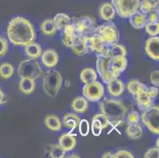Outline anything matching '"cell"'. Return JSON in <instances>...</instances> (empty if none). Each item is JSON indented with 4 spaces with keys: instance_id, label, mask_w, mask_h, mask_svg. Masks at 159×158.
Wrapping results in <instances>:
<instances>
[{
    "instance_id": "60d3db41",
    "label": "cell",
    "mask_w": 159,
    "mask_h": 158,
    "mask_svg": "<svg viewBox=\"0 0 159 158\" xmlns=\"http://www.w3.org/2000/svg\"><path fill=\"white\" fill-rule=\"evenodd\" d=\"M135 156L132 153L126 150H118L116 153H114L112 158H134Z\"/></svg>"
},
{
    "instance_id": "5b68a950",
    "label": "cell",
    "mask_w": 159,
    "mask_h": 158,
    "mask_svg": "<svg viewBox=\"0 0 159 158\" xmlns=\"http://www.w3.org/2000/svg\"><path fill=\"white\" fill-rule=\"evenodd\" d=\"M43 70L37 59L29 58L21 61L18 68V74L20 78L30 77L33 79H38L42 75Z\"/></svg>"
},
{
    "instance_id": "5bb4252c",
    "label": "cell",
    "mask_w": 159,
    "mask_h": 158,
    "mask_svg": "<svg viewBox=\"0 0 159 158\" xmlns=\"http://www.w3.org/2000/svg\"><path fill=\"white\" fill-rule=\"evenodd\" d=\"M59 145L65 152H70L75 150L77 146L76 134L72 133H64L59 138Z\"/></svg>"
},
{
    "instance_id": "681fc988",
    "label": "cell",
    "mask_w": 159,
    "mask_h": 158,
    "mask_svg": "<svg viewBox=\"0 0 159 158\" xmlns=\"http://www.w3.org/2000/svg\"><path fill=\"white\" fill-rule=\"evenodd\" d=\"M68 157H69V158H71V157H77V158H79V157H80V156H79L78 154H75V153H73V154L70 155V156H69Z\"/></svg>"
},
{
    "instance_id": "4dcf8cb0",
    "label": "cell",
    "mask_w": 159,
    "mask_h": 158,
    "mask_svg": "<svg viewBox=\"0 0 159 158\" xmlns=\"http://www.w3.org/2000/svg\"><path fill=\"white\" fill-rule=\"evenodd\" d=\"M127 48L123 44H115L109 47L108 52V56L111 58L122 57V56H127Z\"/></svg>"
},
{
    "instance_id": "cb8c5ba5",
    "label": "cell",
    "mask_w": 159,
    "mask_h": 158,
    "mask_svg": "<svg viewBox=\"0 0 159 158\" xmlns=\"http://www.w3.org/2000/svg\"><path fill=\"white\" fill-rule=\"evenodd\" d=\"M81 118L75 113H67L63 118V125L67 128H70V133L79 127Z\"/></svg>"
},
{
    "instance_id": "f5cc1de1",
    "label": "cell",
    "mask_w": 159,
    "mask_h": 158,
    "mask_svg": "<svg viewBox=\"0 0 159 158\" xmlns=\"http://www.w3.org/2000/svg\"><path fill=\"white\" fill-rule=\"evenodd\" d=\"M153 1H158V0H153Z\"/></svg>"
},
{
    "instance_id": "f1b7e54d",
    "label": "cell",
    "mask_w": 159,
    "mask_h": 158,
    "mask_svg": "<svg viewBox=\"0 0 159 158\" xmlns=\"http://www.w3.org/2000/svg\"><path fill=\"white\" fill-rule=\"evenodd\" d=\"M56 30H57V29L55 25L54 21L51 18L44 20L40 25V31L47 37L53 36L56 33Z\"/></svg>"
},
{
    "instance_id": "83f0119b",
    "label": "cell",
    "mask_w": 159,
    "mask_h": 158,
    "mask_svg": "<svg viewBox=\"0 0 159 158\" xmlns=\"http://www.w3.org/2000/svg\"><path fill=\"white\" fill-rule=\"evenodd\" d=\"M52 20L56 29L60 30H63V29L66 28V26L70 24V21H71V18L67 14H63V13L57 14Z\"/></svg>"
},
{
    "instance_id": "c3c4849f",
    "label": "cell",
    "mask_w": 159,
    "mask_h": 158,
    "mask_svg": "<svg viewBox=\"0 0 159 158\" xmlns=\"http://www.w3.org/2000/svg\"><path fill=\"white\" fill-rule=\"evenodd\" d=\"M112 156H113V153H110V152H108V153H105L102 155V157L105 158V157H111L112 158Z\"/></svg>"
},
{
    "instance_id": "f6af8a7d",
    "label": "cell",
    "mask_w": 159,
    "mask_h": 158,
    "mask_svg": "<svg viewBox=\"0 0 159 158\" xmlns=\"http://www.w3.org/2000/svg\"><path fill=\"white\" fill-rule=\"evenodd\" d=\"M150 82L153 84V85L156 87H158L159 85V71L158 70H154L150 74Z\"/></svg>"
},
{
    "instance_id": "e575fe53",
    "label": "cell",
    "mask_w": 159,
    "mask_h": 158,
    "mask_svg": "<svg viewBox=\"0 0 159 158\" xmlns=\"http://www.w3.org/2000/svg\"><path fill=\"white\" fill-rule=\"evenodd\" d=\"M66 152L61 148L60 145H50L48 154L52 158H63L65 157Z\"/></svg>"
},
{
    "instance_id": "d6986e66",
    "label": "cell",
    "mask_w": 159,
    "mask_h": 158,
    "mask_svg": "<svg viewBox=\"0 0 159 158\" xmlns=\"http://www.w3.org/2000/svg\"><path fill=\"white\" fill-rule=\"evenodd\" d=\"M129 18L130 24L131 25L132 27H134L136 29H141L145 27L146 24L148 22L147 14L143 13L137 11L135 14H133Z\"/></svg>"
},
{
    "instance_id": "8d00e7d4",
    "label": "cell",
    "mask_w": 159,
    "mask_h": 158,
    "mask_svg": "<svg viewBox=\"0 0 159 158\" xmlns=\"http://www.w3.org/2000/svg\"><path fill=\"white\" fill-rule=\"evenodd\" d=\"M92 120H96V121H98V123L102 125L103 130L104 129H106L107 127H108V126L110 125L109 121H108V120L107 119V117L102 112L98 113V114H96L95 115H93Z\"/></svg>"
},
{
    "instance_id": "484cf974",
    "label": "cell",
    "mask_w": 159,
    "mask_h": 158,
    "mask_svg": "<svg viewBox=\"0 0 159 158\" xmlns=\"http://www.w3.org/2000/svg\"><path fill=\"white\" fill-rule=\"evenodd\" d=\"M25 52L29 58L38 59L42 54V47L40 43L33 42L28 45L25 46Z\"/></svg>"
},
{
    "instance_id": "7a4b0ae2",
    "label": "cell",
    "mask_w": 159,
    "mask_h": 158,
    "mask_svg": "<svg viewBox=\"0 0 159 158\" xmlns=\"http://www.w3.org/2000/svg\"><path fill=\"white\" fill-rule=\"evenodd\" d=\"M99 101L100 111L107 117L110 125L116 127L124 124L128 109L124 103L118 100L106 97Z\"/></svg>"
},
{
    "instance_id": "ba28073f",
    "label": "cell",
    "mask_w": 159,
    "mask_h": 158,
    "mask_svg": "<svg viewBox=\"0 0 159 158\" xmlns=\"http://www.w3.org/2000/svg\"><path fill=\"white\" fill-rule=\"evenodd\" d=\"M73 25L76 33L81 37H87L88 34L96 30L98 31L96 21L90 16L84 15L77 17Z\"/></svg>"
},
{
    "instance_id": "836d02e7",
    "label": "cell",
    "mask_w": 159,
    "mask_h": 158,
    "mask_svg": "<svg viewBox=\"0 0 159 158\" xmlns=\"http://www.w3.org/2000/svg\"><path fill=\"white\" fill-rule=\"evenodd\" d=\"M14 67L9 63H3L0 65V78L2 80H8L14 75Z\"/></svg>"
},
{
    "instance_id": "bcb514c9",
    "label": "cell",
    "mask_w": 159,
    "mask_h": 158,
    "mask_svg": "<svg viewBox=\"0 0 159 158\" xmlns=\"http://www.w3.org/2000/svg\"><path fill=\"white\" fill-rule=\"evenodd\" d=\"M146 90H147V92L148 93V94L150 96V97L152 98V99H154L158 95V88L156 86L150 87V88H147V87Z\"/></svg>"
},
{
    "instance_id": "2e32d148",
    "label": "cell",
    "mask_w": 159,
    "mask_h": 158,
    "mask_svg": "<svg viewBox=\"0 0 159 158\" xmlns=\"http://www.w3.org/2000/svg\"><path fill=\"white\" fill-rule=\"evenodd\" d=\"M41 62L48 68H54L59 63V55L54 49H47L41 54Z\"/></svg>"
},
{
    "instance_id": "1f68e13d",
    "label": "cell",
    "mask_w": 159,
    "mask_h": 158,
    "mask_svg": "<svg viewBox=\"0 0 159 158\" xmlns=\"http://www.w3.org/2000/svg\"><path fill=\"white\" fill-rule=\"evenodd\" d=\"M146 88L147 86L143 83H142L141 82L136 80V79H131L127 84V89H128V92L135 96L141 90L145 89Z\"/></svg>"
},
{
    "instance_id": "816d5d0a",
    "label": "cell",
    "mask_w": 159,
    "mask_h": 158,
    "mask_svg": "<svg viewBox=\"0 0 159 158\" xmlns=\"http://www.w3.org/2000/svg\"><path fill=\"white\" fill-rule=\"evenodd\" d=\"M158 142H159V140H158V138H157V141H156V142H157L156 143V147H157V148H158Z\"/></svg>"
},
{
    "instance_id": "6da1fadb",
    "label": "cell",
    "mask_w": 159,
    "mask_h": 158,
    "mask_svg": "<svg viewBox=\"0 0 159 158\" xmlns=\"http://www.w3.org/2000/svg\"><path fill=\"white\" fill-rule=\"evenodd\" d=\"M7 37L15 46H26L36 40V31L30 20L21 17H14L7 26Z\"/></svg>"
},
{
    "instance_id": "7bdbcfd3",
    "label": "cell",
    "mask_w": 159,
    "mask_h": 158,
    "mask_svg": "<svg viewBox=\"0 0 159 158\" xmlns=\"http://www.w3.org/2000/svg\"><path fill=\"white\" fill-rule=\"evenodd\" d=\"M145 158H158L159 157V149L157 147L150 148L144 154Z\"/></svg>"
},
{
    "instance_id": "603a6c76",
    "label": "cell",
    "mask_w": 159,
    "mask_h": 158,
    "mask_svg": "<svg viewBox=\"0 0 159 158\" xmlns=\"http://www.w3.org/2000/svg\"><path fill=\"white\" fill-rule=\"evenodd\" d=\"M70 106L73 111L79 114H83L87 111L89 108V104L88 101L84 97H77L72 101Z\"/></svg>"
},
{
    "instance_id": "4fadbf2b",
    "label": "cell",
    "mask_w": 159,
    "mask_h": 158,
    "mask_svg": "<svg viewBox=\"0 0 159 158\" xmlns=\"http://www.w3.org/2000/svg\"><path fill=\"white\" fill-rule=\"evenodd\" d=\"M107 90L112 97H117L122 95L125 89L124 82L118 78H112L107 82Z\"/></svg>"
},
{
    "instance_id": "52a82bcc",
    "label": "cell",
    "mask_w": 159,
    "mask_h": 158,
    "mask_svg": "<svg viewBox=\"0 0 159 158\" xmlns=\"http://www.w3.org/2000/svg\"><path fill=\"white\" fill-rule=\"evenodd\" d=\"M143 124L147 127L150 132L154 134H159V108L151 106L143 111L141 115Z\"/></svg>"
},
{
    "instance_id": "9c48e42d",
    "label": "cell",
    "mask_w": 159,
    "mask_h": 158,
    "mask_svg": "<svg viewBox=\"0 0 159 158\" xmlns=\"http://www.w3.org/2000/svg\"><path fill=\"white\" fill-rule=\"evenodd\" d=\"M83 38L86 41L88 49L95 54L97 57L104 56L108 54L109 47L104 43L98 33H94L92 36L83 37Z\"/></svg>"
},
{
    "instance_id": "d4e9b609",
    "label": "cell",
    "mask_w": 159,
    "mask_h": 158,
    "mask_svg": "<svg viewBox=\"0 0 159 158\" xmlns=\"http://www.w3.org/2000/svg\"><path fill=\"white\" fill-rule=\"evenodd\" d=\"M44 124L46 127L52 131H60L62 128V123L56 115H48L44 118Z\"/></svg>"
},
{
    "instance_id": "ab89813d",
    "label": "cell",
    "mask_w": 159,
    "mask_h": 158,
    "mask_svg": "<svg viewBox=\"0 0 159 158\" xmlns=\"http://www.w3.org/2000/svg\"><path fill=\"white\" fill-rule=\"evenodd\" d=\"M91 130H92V134L94 136H100L102 134L103 128H102V125H101L98 121H96V120H92Z\"/></svg>"
},
{
    "instance_id": "e0dca14e",
    "label": "cell",
    "mask_w": 159,
    "mask_h": 158,
    "mask_svg": "<svg viewBox=\"0 0 159 158\" xmlns=\"http://www.w3.org/2000/svg\"><path fill=\"white\" fill-rule=\"evenodd\" d=\"M18 89L21 93L30 95L36 89V80L30 77H22L18 83Z\"/></svg>"
},
{
    "instance_id": "4316f807",
    "label": "cell",
    "mask_w": 159,
    "mask_h": 158,
    "mask_svg": "<svg viewBox=\"0 0 159 158\" xmlns=\"http://www.w3.org/2000/svg\"><path fill=\"white\" fill-rule=\"evenodd\" d=\"M80 79L82 83H91V82H96L98 79V74L94 69L86 67L82 69L80 71Z\"/></svg>"
},
{
    "instance_id": "9a60e30c",
    "label": "cell",
    "mask_w": 159,
    "mask_h": 158,
    "mask_svg": "<svg viewBox=\"0 0 159 158\" xmlns=\"http://www.w3.org/2000/svg\"><path fill=\"white\" fill-rule=\"evenodd\" d=\"M110 66L114 78H118L120 74L126 70L127 66H128L127 57L122 56V57L111 58Z\"/></svg>"
},
{
    "instance_id": "f907efd6",
    "label": "cell",
    "mask_w": 159,
    "mask_h": 158,
    "mask_svg": "<svg viewBox=\"0 0 159 158\" xmlns=\"http://www.w3.org/2000/svg\"><path fill=\"white\" fill-rule=\"evenodd\" d=\"M65 85H66V87L70 86V81H69L68 79H66V80L65 81Z\"/></svg>"
},
{
    "instance_id": "7dc6e473",
    "label": "cell",
    "mask_w": 159,
    "mask_h": 158,
    "mask_svg": "<svg viewBox=\"0 0 159 158\" xmlns=\"http://www.w3.org/2000/svg\"><path fill=\"white\" fill-rule=\"evenodd\" d=\"M6 102H7V97L2 91V87L0 86V105L5 104Z\"/></svg>"
},
{
    "instance_id": "d590c367",
    "label": "cell",
    "mask_w": 159,
    "mask_h": 158,
    "mask_svg": "<svg viewBox=\"0 0 159 158\" xmlns=\"http://www.w3.org/2000/svg\"><path fill=\"white\" fill-rule=\"evenodd\" d=\"M145 29L150 37H156L159 33V23L149 21L146 24Z\"/></svg>"
},
{
    "instance_id": "8992f818",
    "label": "cell",
    "mask_w": 159,
    "mask_h": 158,
    "mask_svg": "<svg viewBox=\"0 0 159 158\" xmlns=\"http://www.w3.org/2000/svg\"><path fill=\"white\" fill-rule=\"evenodd\" d=\"M116 13L122 18H128L139 11L140 0H111Z\"/></svg>"
},
{
    "instance_id": "ffe728a7",
    "label": "cell",
    "mask_w": 159,
    "mask_h": 158,
    "mask_svg": "<svg viewBox=\"0 0 159 158\" xmlns=\"http://www.w3.org/2000/svg\"><path fill=\"white\" fill-rule=\"evenodd\" d=\"M70 48L71 49L72 52L75 55L79 56H84L88 52V47L84 38H83V37L79 36V35H78V37L75 38L73 43H71V45L70 46Z\"/></svg>"
},
{
    "instance_id": "f35d334b",
    "label": "cell",
    "mask_w": 159,
    "mask_h": 158,
    "mask_svg": "<svg viewBox=\"0 0 159 158\" xmlns=\"http://www.w3.org/2000/svg\"><path fill=\"white\" fill-rule=\"evenodd\" d=\"M140 121V115L138 111H132L127 116V124H137Z\"/></svg>"
},
{
    "instance_id": "8fae6325",
    "label": "cell",
    "mask_w": 159,
    "mask_h": 158,
    "mask_svg": "<svg viewBox=\"0 0 159 158\" xmlns=\"http://www.w3.org/2000/svg\"><path fill=\"white\" fill-rule=\"evenodd\" d=\"M111 57L105 55L104 56L97 57L96 68L98 73L105 83H107L108 81L114 78L110 66Z\"/></svg>"
},
{
    "instance_id": "ee69618b",
    "label": "cell",
    "mask_w": 159,
    "mask_h": 158,
    "mask_svg": "<svg viewBox=\"0 0 159 158\" xmlns=\"http://www.w3.org/2000/svg\"><path fill=\"white\" fill-rule=\"evenodd\" d=\"M159 14H158V8L154 9V11L149 13L148 14V21L150 22H158L159 20Z\"/></svg>"
},
{
    "instance_id": "3957f363",
    "label": "cell",
    "mask_w": 159,
    "mask_h": 158,
    "mask_svg": "<svg viewBox=\"0 0 159 158\" xmlns=\"http://www.w3.org/2000/svg\"><path fill=\"white\" fill-rule=\"evenodd\" d=\"M63 78L60 71L50 69L44 73L42 80V88L45 94L50 97H56L60 90Z\"/></svg>"
},
{
    "instance_id": "30bf717a",
    "label": "cell",
    "mask_w": 159,
    "mask_h": 158,
    "mask_svg": "<svg viewBox=\"0 0 159 158\" xmlns=\"http://www.w3.org/2000/svg\"><path fill=\"white\" fill-rule=\"evenodd\" d=\"M105 89L101 82H93L91 83L85 84L82 88V94L87 101L91 102H97L102 100L104 97Z\"/></svg>"
},
{
    "instance_id": "f546056e",
    "label": "cell",
    "mask_w": 159,
    "mask_h": 158,
    "mask_svg": "<svg viewBox=\"0 0 159 158\" xmlns=\"http://www.w3.org/2000/svg\"><path fill=\"white\" fill-rule=\"evenodd\" d=\"M125 132L129 138L132 140H136V139L140 138L143 135V128L139 124H129L127 127Z\"/></svg>"
},
{
    "instance_id": "7c38bea8",
    "label": "cell",
    "mask_w": 159,
    "mask_h": 158,
    "mask_svg": "<svg viewBox=\"0 0 159 158\" xmlns=\"http://www.w3.org/2000/svg\"><path fill=\"white\" fill-rule=\"evenodd\" d=\"M145 51L147 56L154 61L159 60V37H150L145 44Z\"/></svg>"
},
{
    "instance_id": "b9f144b4",
    "label": "cell",
    "mask_w": 159,
    "mask_h": 158,
    "mask_svg": "<svg viewBox=\"0 0 159 158\" xmlns=\"http://www.w3.org/2000/svg\"><path fill=\"white\" fill-rule=\"evenodd\" d=\"M8 52V43L3 37H0V58L3 57Z\"/></svg>"
},
{
    "instance_id": "7402d4cb",
    "label": "cell",
    "mask_w": 159,
    "mask_h": 158,
    "mask_svg": "<svg viewBox=\"0 0 159 158\" xmlns=\"http://www.w3.org/2000/svg\"><path fill=\"white\" fill-rule=\"evenodd\" d=\"M99 16L104 21H112L115 18L116 11L111 2H104L99 8Z\"/></svg>"
},
{
    "instance_id": "d6a6232c",
    "label": "cell",
    "mask_w": 159,
    "mask_h": 158,
    "mask_svg": "<svg viewBox=\"0 0 159 158\" xmlns=\"http://www.w3.org/2000/svg\"><path fill=\"white\" fill-rule=\"evenodd\" d=\"M158 8V1H153V0H142L140 1L139 9L140 12L143 14H149L154 9Z\"/></svg>"
},
{
    "instance_id": "74e56055",
    "label": "cell",
    "mask_w": 159,
    "mask_h": 158,
    "mask_svg": "<svg viewBox=\"0 0 159 158\" xmlns=\"http://www.w3.org/2000/svg\"><path fill=\"white\" fill-rule=\"evenodd\" d=\"M79 133L82 136H87L89 132V124L88 120H81L79 124Z\"/></svg>"
},
{
    "instance_id": "ac0fdd59",
    "label": "cell",
    "mask_w": 159,
    "mask_h": 158,
    "mask_svg": "<svg viewBox=\"0 0 159 158\" xmlns=\"http://www.w3.org/2000/svg\"><path fill=\"white\" fill-rule=\"evenodd\" d=\"M146 89L141 90L135 95L136 96L135 100H136L137 105L141 111H144V110L150 108L153 104V99L150 97V96L147 92Z\"/></svg>"
},
{
    "instance_id": "277c9868",
    "label": "cell",
    "mask_w": 159,
    "mask_h": 158,
    "mask_svg": "<svg viewBox=\"0 0 159 158\" xmlns=\"http://www.w3.org/2000/svg\"><path fill=\"white\" fill-rule=\"evenodd\" d=\"M98 33L108 47L115 45L119 41V30L112 21H106V22L101 25L98 28Z\"/></svg>"
},
{
    "instance_id": "44dd1931",
    "label": "cell",
    "mask_w": 159,
    "mask_h": 158,
    "mask_svg": "<svg viewBox=\"0 0 159 158\" xmlns=\"http://www.w3.org/2000/svg\"><path fill=\"white\" fill-rule=\"evenodd\" d=\"M77 37L78 34L75 32L74 25L70 23V25L66 26V28L63 29V35H62V42H63V45L66 47H70L71 43Z\"/></svg>"
}]
</instances>
